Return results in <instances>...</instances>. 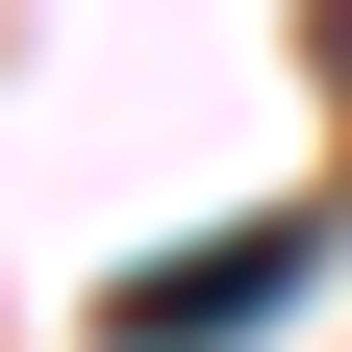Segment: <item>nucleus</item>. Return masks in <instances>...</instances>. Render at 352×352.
<instances>
[{"instance_id": "nucleus-1", "label": "nucleus", "mask_w": 352, "mask_h": 352, "mask_svg": "<svg viewBox=\"0 0 352 352\" xmlns=\"http://www.w3.org/2000/svg\"><path fill=\"white\" fill-rule=\"evenodd\" d=\"M302 252H327V227H227V252H176V277H126V302H101V352H227Z\"/></svg>"}]
</instances>
